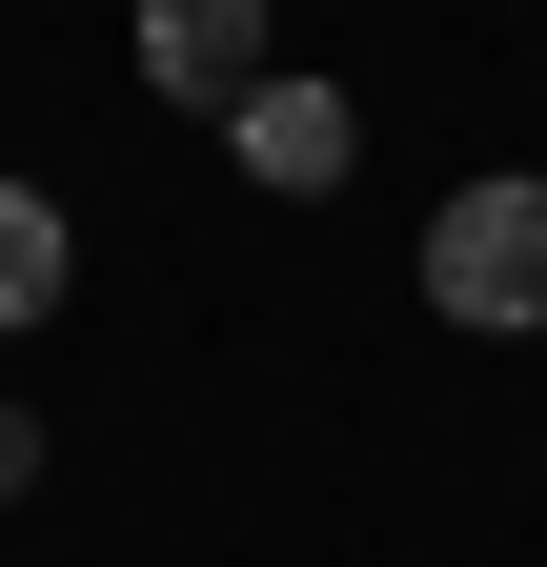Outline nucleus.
Returning a JSON list of instances; mask_svg holds the SVG:
<instances>
[{
	"mask_svg": "<svg viewBox=\"0 0 547 567\" xmlns=\"http://www.w3.org/2000/svg\"><path fill=\"white\" fill-rule=\"evenodd\" d=\"M426 305H446L466 344H547V183H527V163H487V183L426 224Z\"/></svg>",
	"mask_w": 547,
	"mask_h": 567,
	"instance_id": "1",
	"label": "nucleus"
},
{
	"mask_svg": "<svg viewBox=\"0 0 547 567\" xmlns=\"http://www.w3.org/2000/svg\"><path fill=\"white\" fill-rule=\"evenodd\" d=\"M345 142H365V122H345V82H285V61L224 102V163H244L264 203H324V183H345Z\"/></svg>",
	"mask_w": 547,
	"mask_h": 567,
	"instance_id": "2",
	"label": "nucleus"
},
{
	"mask_svg": "<svg viewBox=\"0 0 547 567\" xmlns=\"http://www.w3.org/2000/svg\"><path fill=\"white\" fill-rule=\"evenodd\" d=\"M244 82H264V0H143V102L224 122Z\"/></svg>",
	"mask_w": 547,
	"mask_h": 567,
	"instance_id": "3",
	"label": "nucleus"
},
{
	"mask_svg": "<svg viewBox=\"0 0 547 567\" xmlns=\"http://www.w3.org/2000/svg\"><path fill=\"white\" fill-rule=\"evenodd\" d=\"M61 284H82V224L41 183H0V324H61Z\"/></svg>",
	"mask_w": 547,
	"mask_h": 567,
	"instance_id": "4",
	"label": "nucleus"
},
{
	"mask_svg": "<svg viewBox=\"0 0 547 567\" xmlns=\"http://www.w3.org/2000/svg\"><path fill=\"white\" fill-rule=\"evenodd\" d=\"M21 486H41V425H21V405H0V507H21Z\"/></svg>",
	"mask_w": 547,
	"mask_h": 567,
	"instance_id": "5",
	"label": "nucleus"
}]
</instances>
